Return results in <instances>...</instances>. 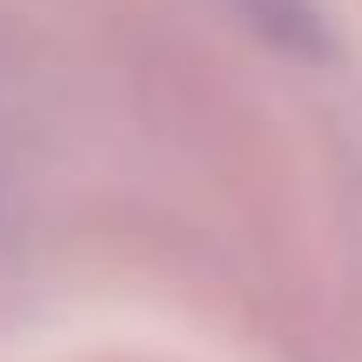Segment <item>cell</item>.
<instances>
[{"label": "cell", "mask_w": 362, "mask_h": 362, "mask_svg": "<svg viewBox=\"0 0 362 362\" xmlns=\"http://www.w3.org/2000/svg\"><path fill=\"white\" fill-rule=\"evenodd\" d=\"M235 13H242L262 40H275V47H288V54H329L336 47L322 0H235Z\"/></svg>", "instance_id": "6da1fadb"}]
</instances>
